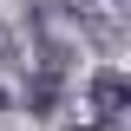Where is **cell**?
Here are the masks:
<instances>
[{
	"instance_id": "3",
	"label": "cell",
	"mask_w": 131,
	"mask_h": 131,
	"mask_svg": "<svg viewBox=\"0 0 131 131\" xmlns=\"http://www.w3.org/2000/svg\"><path fill=\"white\" fill-rule=\"evenodd\" d=\"M72 131H118V125H72Z\"/></svg>"
},
{
	"instance_id": "4",
	"label": "cell",
	"mask_w": 131,
	"mask_h": 131,
	"mask_svg": "<svg viewBox=\"0 0 131 131\" xmlns=\"http://www.w3.org/2000/svg\"><path fill=\"white\" fill-rule=\"evenodd\" d=\"M0 112H7V85H0Z\"/></svg>"
},
{
	"instance_id": "1",
	"label": "cell",
	"mask_w": 131,
	"mask_h": 131,
	"mask_svg": "<svg viewBox=\"0 0 131 131\" xmlns=\"http://www.w3.org/2000/svg\"><path fill=\"white\" fill-rule=\"evenodd\" d=\"M85 98H92L98 125H118V118H125V105H131V79L118 72V66H98L92 79H85Z\"/></svg>"
},
{
	"instance_id": "2",
	"label": "cell",
	"mask_w": 131,
	"mask_h": 131,
	"mask_svg": "<svg viewBox=\"0 0 131 131\" xmlns=\"http://www.w3.org/2000/svg\"><path fill=\"white\" fill-rule=\"evenodd\" d=\"M59 98H66V79H52V72L26 79V112L33 118H59Z\"/></svg>"
}]
</instances>
